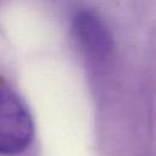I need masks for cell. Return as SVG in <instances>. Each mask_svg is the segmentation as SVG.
<instances>
[{"instance_id": "cell-1", "label": "cell", "mask_w": 156, "mask_h": 156, "mask_svg": "<svg viewBox=\"0 0 156 156\" xmlns=\"http://www.w3.org/2000/svg\"><path fill=\"white\" fill-rule=\"evenodd\" d=\"M34 138L33 118L21 98L0 87V155L24 151Z\"/></svg>"}, {"instance_id": "cell-2", "label": "cell", "mask_w": 156, "mask_h": 156, "mask_svg": "<svg viewBox=\"0 0 156 156\" xmlns=\"http://www.w3.org/2000/svg\"><path fill=\"white\" fill-rule=\"evenodd\" d=\"M72 28L79 45L91 58L104 60L110 55L112 48L110 33L94 11H78L73 17Z\"/></svg>"}]
</instances>
